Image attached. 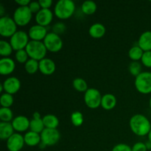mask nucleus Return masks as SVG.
<instances>
[{
	"instance_id": "a878e982",
	"label": "nucleus",
	"mask_w": 151,
	"mask_h": 151,
	"mask_svg": "<svg viewBox=\"0 0 151 151\" xmlns=\"http://www.w3.org/2000/svg\"><path fill=\"white\" fill-rule=\"evenodd\" d=\"M81 10L83 13L86 15L94 14L97 10V4L93 1H85L82 4Z\"/></svg>"
},
{
	"instance_id": "e433bc0d",
	"label": "nucleus",
	"mask_w": 151,
	"mask_h": 151,
	"mask_svg": "<svg viewBox=\"0 0 151 151\" xmlns=\"http://www.w3.org/2000/svg\"><path fill=\"white\" fill-rule=\"evenodd\" d=\"M28 7H29L32 13H35V14H37L41 10V5H40L38 1H31Z\"/></svg>"
},
{
	"instance_id": "5701e85b",
	"label": "nucleus",
	"mask_w": 151,
	"mask_h": 151,
	"mask_svg": "<svg viewBox=\"0 0 151 151\" xmlns=\"http://www.w3.org/2000/svg\"><path fill=\"white\" fill-rule=\"evenodd\" d=\"M42 119L45 128L57 129V127L59 125V120L56 116L53 114H47L45 115Z\"/></svg>"
},
{
	"instance_id": "cd10ccee",
	"label": "nucleus",
	"mask_w": 151,
	"mask_h": 151,
	"mask_svg": "<svg viewBox=\"0 0 151 151\" xmlns=\"http://www.w3.org/2000/svg\"><path fill=\"white\" fill-rule=\"evenodd\" d=\"M13 114L11 109L10 108H3L0 109V119L1 122H10V121H13Z\"/></svg>"
},
{
	"instance_id": "39448f33",
	"label": "nucleus",
	"mask_w": 151,
	"mask_h": 151,
	"mask_svg": "<svg viewBox=\"0 0 151 151\" xmlns=\"http://www.w3.org/2000/svg\"><path fill=\"white\" fill-rule=\"evenodd\" d=\"M135 86L137 91L142 94L151 93V72H142L136 77Z\"/></svg>"
},
{
	"instance_id": "7c9ffc66",
	"label": "nucleus",
	"mask_w": 151,
	"mask_h": 151,
	"mask_svg": "<svg viewBox=\"0 0 151 151\" xmlns=\"http://www.w3.org/2000/svg\"><path fill=\"white\" fill-rule=\"evenodd\" d=\"M13 103V97L12 94L4 93L0 97V104L3 108H10Z\"/></svg>"
},
{
	"instance_id": "412c9836",
	"label": "nucleus",
	"mask_w": 151,
	"mask_h": 151,
	"mask_svg": "<svg viewBox=\"0 0 151 151\" xmlns=\"http://www.w3.org/2000/svg\"><path fill=\"white\" fill-rule=\"evenodd\" d=\"M106 29L103 24L95 23L89 28V35L94 38H100L106 34Z\"/></svg>"
},
{
	"instance_id": "bb28decb",
	"label": "nucleus",
	"mask_w": 151,
	"mask_h": 151,
	"mask_svg": "<svg viewBox=\"0 0 151 151\" xmlns=\"http://www.w3.org/2000/svg\"><path fill=\"white\" fill-rule=\"evenodd\" d=\"M24 69L28 74H35L39 69V62L29 58L24 64Z\"/></svg>"
},
{
	"instance_id": "4be33fe9",
	"label": "nucleus",
	"mask_w": 151,
	"mask_h": 151,
	"mask_svg": "<svg viewBox=\"0 0 151 151\" xmlns=\"http://www.w3.org/2000/svg\"><path fill=\"white\" fill-rule=\"evenodd\" d=\"M116 99L112 94H104L102 97L101 106L105 110H111L116 106Z\"/></svg>"
},
{
	"instance_id": "a18cd8bd",
	"label": "nucleus",
	"mask_w": 151,
	"mask_h": 151,
	"mask_svg": "<svg viewBox=\"0 0 151 151\" xmlns=\"http://www.w3.org/2000/svg\"><path fill=\"white\" fill-rule=\"evenodd\" d=\"M147 137H148V141L151 142V130L150 131V132H149V134H147Z\"/></svg>"
},
{
	"instance_id": "79ce46f5",
	"label": "nucleus",
	"mask_w": 151,
	"mask_h": 151,
	"mask_svg": "<svg viewBox=\"0 0 151 151\" xmlns=\"http://www.w3.org/2000/svg\"><path fill=\"white\" fill-rule=\"evenodd\" d=\"M4 7H3V5L2 4H1L0 5V15H1V17H3V15H4Z\"/></svg>"
},
{
	"instance_id": "f8f14e48",
	"label": "nucleus",
	"mask_w": 151,
	"mask_h": 151,
	"mask_svg": "<svg viewBox=\"0 0 151 151\" xmlns=\"http://www.w3.org/2000/svg\"><path fill=\"white\" fill-rule=\"evenodd\" d=\"M2 86L5 93H8L13 95L20 89L21 82L16 77H10L3 82Z\"/></svg>"
},
{
	"instance_id": "2eb2a0df",
	"label": "nucleus",
	"mask_w": 151,
	"mask_h": 151,
	"mask_svg": "<svg viewBox=\"0 0 151 151\" xmlns=\"http://www.w3.org/2000/svg\"><path fill=\"white\" fill-rule=\"evenodd\" d=\"M12 125L15 131L18 132H24L29 128V124L30 121L28 119L27 117L24 116H18L15 117L12 121Z\"/></svg>"
},
{
	"instance_id": "c9c22d12",
	"label": "nucleus",
	"mask_w": 151,
	"mask_h": 151,
	"mask_svg": "<svg viewBox=\"0 0 151 151\" xmlns=\"http://www.w3.org/2000/svg\"><path fill=\"white\" fill-rule=\"evenodd\" d=\"M65 30H66V26L62 22H57L52 27V32L58 35L64 32Z\"/></svg>"
},
{
	"instance_id": "6ab92c4d",
	"label": "nucleus",
	"mask_w": 151,
	"mask_h": 151,
	"mask_svg": "<svg viewBox=\"0 0 151 151\" xmlns=\"http://www.w3.org/2000/svg\"><path fill=\"white\" fill-rule=\"evenodd\" d=\"M14 128L11 122H0V139L2 140H7L11 136L14 134Z\"/></svg>"
},
{
	"instance_id": "423d86ee",
	"label": "nucleus",
	"mask_w": 151,
	"mask_h": 151,
	"mask_svg": "<svg viewBox=\"0 0 151 151\" xmlns=\"http://www.w3.org/2000/svg\"><path fill=\"white\" fill-rule=\"evenodd\" d=\"M17 24L13 19L9 16L0 18V35L6 38H11L17 32Z\"/></svg>"
},
{
	"instance_id": "f3484780",
	"label": "nucleus",
	"mask_w": 151,
	"mask_h": 151,
	"mask_svg": "<svg viewBox=\"0 0 151 151\" xmlns=\"http://www.w3.org/2000/svg\"><path fill=\"white\" fill-rule=\"evenodd\" d=\"M16 65L13 59L10 58H2L0 60V74L8 75L14 71Z\"/></svg>"
},
{
	"instance_id": "1a4fd4ad",
	"label": "nucleus",
	"mask_w": 151,
	"mask_h": 151,
	"mask_svg": "<svg viewBox=\"0 0 151 151\" xmlns=\"http://www.w3.org/2000/svg\"><path fill=\"white\" fill-rule=\"evenodd\" d=\"M10 43L13 50L19 51L21 50H24L29 43V35L24 31L18 30L10 38Z\"/></svg>"
},
{
	"instance_id": "dca6fc26",
	"label": "nucleus",
	"mask_w": 151,
	"mask_h": 151,
	"mask_svg": "<svg viewBox=\"0 0 151 151\" xmlns=\"http://www.w3.org/2000/svg\"><path fill=\"white\" fill-rule=\"evenodd\" d=\"M56 66L55 62L50 58L42 59L39 61V70L45 75H50L55 71Z\"/></svg>"
},
{
	"instance_id": "a19ab883",
	"label": "nucleus",
	"mask_w": 151,
	"mask_h": 151,
	"mask_svg": "<svg viewBox=\"0 0 151 151\" xmlns=\"http://www.w3.org/2000/svg\"><path fill=\"white\" fill-rule=\"evenodd\" d=\"M16 4H19L20 6H29L31 1L29 0H16Z\"/></svg>"
},
{
	"instance_id": "aec40b11",
	"label": "nucleus",
	"mask_w": 151,
	"mask_h": 151,
	"mask_svg": "<svg viewBox=\"0 0 151 151\" xmlns=\"http://www.w3.org/2000/svg\"><path fill=\"white\" fill-rule=\"evenodd\" d=\"M24 139L25 144L30 147L38 145L41 142V134L31 131L25 134V135L24 136Z\"/></svg>"
},
{
	"instance_id": "6e6552de",
	"label": "nucleus",
	"mask_w": 151,
	"mask_h": 151,
	"mask_svg": "<svg viewBox=\"0 0 151 151\" xmlns=\"http://www.w3.org/2000/svg\"><path fill=\"white\" fill-rule=\"evenodd\" d=\"M43 42L47 50L52 52H58L63 47V41L61 38L52 32L47 34Z\"/></svg>"
},
{
	"instance_id": "7ed1b4c3",
	"label": "nucleus",
	"mask_w": 151,
	"mask_h": 151,
	"mask_svg": "<svg viewBox=\"0 0 151 151\" xmlns=\"http://www.w3.org/2000/svg\"><path fill=\"white\" fill-rule=\"evenodd\" d=\"M25 50L31 59H34V60H38H38L40 61L42 59L45 58L47 51L44 42L33 41V40H31L29 41L26 48H25Z\"/></svg>"
},
{
	"instance_id": "c03bdc74",
	"label": "nucleus",
	"mask_w": 151,
	"mask_h": 151,
	"mask_svg": "<svg viewBox=\"0 0 151 151\" xmlns=\"http://www.w3.org/2000/svg\"><path fill=\"white\" fill-rule=\"evenodd\" d=\"M146 147H147V150H151V142H147L145 143Z\"/></svg>"
},
{
	"instance_id": "473e14b6",
	"label": "nucleus",
	"mask_w": 151,
	"mask_h": 151,
	"mask_svg": "<svg viewBox=\"0 0 151 151\" xmlns=\"http://www.w3.org/2000/svg\"><path fill=\"white\" fill-rule=\"evenodd\" d=\"M71 121L75 126L79 127L83 122V116L80 111H75L71 115Z\"/></svg>"
},
{
	"instance_id": "0eeeda50",
	"label": "nucleus",
	"mask_w": 151,
	"mask_h": 151,
	"mask_svg": "<svg viewBox=\"0 0 151 151\" xmlns=\"http://www.w3.org/2000/svg\"><path fill=\"white\" fill-rule=\"evenodd\" d=\"M102 97L100 91L94 88H89L84 94L85 103L89 109H95L101 106Z\"/></svg>"
},
{
	"instance_id": "c756f323",
	"label": "nucleus",
	"mask_w": 151,
	"mask_h": 151,
	"mask_svg": "<svg viewBox=\"0 0 151 151\" xmlns=\"http://www.w3.org/2000/svg\"><path fill=\"white\" fill-rule=\"evenodd\" d=\"M73 87L75 90L80 91V92H83L86 91L88 89V85L85 80L83 78H75L73 81Z\"/></svg>"
},
{
	"instance_id": "f704fd0d",
	"label": "nucleus",
	"mask_w": 151,
	"mask_h": 151,
	"mask_svg": "<svg viewBox=\"0 0 151 151\" xmlns=\"http://www.w3.org/2000/svg\"><path fill=\"white\" fill-rule=\"evenodd\" d=\"M142 63L147 68H151V51L144 52L142 58Z\"/></svg>"
},
{
	"instance_id": "9d476101",
	"label": "nucleus",
	"mask_w": 151,
	"mask_h": 151,
	"mask_svg": "<svg viewBox=\"0 0 151 151\" xmlns=\"http://www.w3.org/2000/svg\"><path fill=\"white\" fill-rule=\"evenodd\" d=\"M41 142L46 146H52L58 142L60 134L57 129L44 128L41 134Z\"/></svg>"
},
{
	"instance_id": "ddd939ff",
	"label": "nucleus",
	"mask_w": 151,
	"mask_h": 151,
	"mask_svg": "<svg viewBox=\"0 0 151 151\" xmlns=\"http://www.w3.org/2000/svg\"><path fill=\"white\" fill-rule=\"evenodd\" d=\"M47 29L45 27L35 24L31 27L28 32V35L33 41H41L47 35Z\"/></svg>"
},
{
	"instance_id": "4468645a",
	"label": "nucleus",
	"mask_w": 151,
	"mask_h": 151,
	"mask_svg": "<svg viewBox=\"0 0 151 151\" xmlns=\"http://www.w3.org/2000/svg\"><path fill=\"white\" fill-rule=\"evenodd\" d=\"M53 13L50 9H41L35 15V21L37 24L45 27L50 24L52 21Z\"/></svg>"
},
{
	"instance_id": "2f4dec72",
	"label": "nucleus",
	"mask_w": 151,
	"mask_h": 151,
	"mask_svg": "<svg viewBox=\"0 0 151 151\" xmlns=\"http://www.w3.org/2000/svg\"><path fill=\"white\" fill-rule=\"evenodd\" d=\"M130 73L134 76L137 77L142 73V64L139 61H132L128 67Z\"/></svg>"
},
{
	"instance_id": "a211bd4d",
	"label": "nucleus",
	"mask_w": 151,
	"mask_h": 151,
	"mask_svg": "<svg viewBox=\"0 0 151 151\" xmlns=\"http://www.w3.org/2000/svg\"><path fill=\"white\" fill-rule=\"evenodd\" d=\"M138 46L144 52L151 51V31H146L140 35Z\"/></svg>"
},
{
	"instance_id": "20e7f679",
	"label": "nucleus",
	"mask_w": 151,
	"mask_h": 151,
	"mask_svg": "<svg viewBox=\"0 0 151 151\" xmlns=\"http://www.w3.org/2000/svg\"><path fill=\"white\" fill-rule=\"evenodd\" d=\"M32 13L28 6H19L13 13V20L18 26H26L32 19Z\"/></svg>"
},
{
	"instance_id": "9b49d317",
	"label": "nucleus",
	"mask_w": 151,
	"mask_h": 151,
	"mask_svg": "<svg viewBox=\"0 0 151 151\" xmlns=\"http://www.w3.org/2000/svg\"><path fill=\"white\" fill-rule=\"evenodd\" d=\"M24 144V139L20 134H14L7 140V147L9 151H20Z\"/></svg>"
},
{
	"instance_id": "37998d69",
	"label": "nucleus",
	"mask_w": 151,
	"mask_h": 151,
	"mask_svg": "<svg viewBox=\"0 0 151 151\" xmlns=\"http://www.w3.org/2000/svg\"><path fill=\"white\" fill-rule=\"evenodd\" d=\"M32 118H41V115L38 112H35L33 114V116H32Z\"/></svg>"
},
{
	"instance_id": "f03ea898",
	"label": "nucleus",
	"mask_w": 151,
	"mask_h": 151,
	"mask_svg": "<svg viewBox=\"0 0 151 151\" xmlns=\"http://www.w3.org/2000/svg\"><path fill=\"white\" fill-rule=\"evenodd\" d=\"M75 10V2L72 0H59L55 6V15L60 19H68Z\"/></svg>"
},
{
	"instance_id": "f257e3e1",
	"label": "nucleus",
	"mask_w": 151,
	"mask_h": 151,
	"mask_svg": "<svg viewBox=\"0 0 151 151\" xmlns=\"http://www.w3.org/2000/svg\"><path fill=\"white\" fill-rule=\"evenodd\" d=\"M129 125L133 133L140 137L147 135L151 130L150 122L142 114L134 115L130 119Z\"/></svg>"
},
{
	"instance_id": "49530a36",
	"label": "nucleus",
	"mask_w": 151,
	"mask_h": 151,
	"mask_svg": "<svg viewBox=\"0 0 151 151\" xmlns=\"http://www.w3.org/2000/svg\"><path fill=\"white\" fill-rule=\"evenodd\" d=\"M149 105H150V109H151V97H150V102H149Z\"/></svg>"
},
{
	"instance_id": "72a5a7b5",
	"label": "nucleus",
	"mask_w": 151,
	"mask_h": 151,
	"mask_svg": "<svg viewBox=\"0 0 151 151\" xmlns=\"http://www.w3.org/2000/svg\"><path fill=\"white\" fill-rule=\"evenodd\" d=\"M28 57H29V55H28L25 49L24 50H19V51H16V54H15V58H16V60L21 63H26L29 60Z\"/></svg>"
},
{
	"instance_id": "4c0bfd02",
	"label": "nucleus",
	"mask_w": 151,
	"mask_h": 151,
	"mask_svg": "<svg viewBox=\"0 0 151 151\" xmlns=\"http://www.w3.org/2000/svg\"><path fill=\"white\" fill-rule=\"evenodd\" d=\"M112 151H132V147L126 144H118L113 147Z\"/></svg>"
},
{
	"instance_id": "58836bf2",
	"label": "nucleus",
	"mask_w": 151,
	"mask_h": 151,
	"mask_svg": "<svg viewBox=\"0 0 151 151\" xmlns=\"http://www.w3.org/2000/svg\"><path fill=\"white\" fill-rule=\"evenodd\" d=\"M147 148L146 147L145 143L139 142L134 145L132 147V151H147Z\"/></svg>"
},
{
	"instance_id": "ea45409f",
	"label": "nucleus",
	"mask_w": 151,
	"mask_h": 151,
	"mask_svg": "<svg viewBox=\"0 0 151 151\" xmlns=\"http://www.w3.org/2000/svg\"><path fill=\"white\" fill-rule=\"evenodd\" d=\"M38 2L41 5V9H50V7L52 4V0H39Z\"/></svg>"
},
{
	"instance_id": "393cba45",
	"label": "nucleus",
	"mask_w": 151,
	"mask_h": 151,
	"mask_svg": "<svg viewBox=\"0 0 151 151\" xmlns=\"http://www.w3.org/2000/svg\"><path fill=\"white\" fill-rule=\"evenodd\" d=\"M144 51L139 46H134L130 49L128 52V56L133 61H138L142 58Z\"/></svg>"
},
{
	"instance_id": "b1692460",
	"label": "nucleus",
	"mask_w": 151,
	"mask_h": 151,
	"mask_svg": "<svg viewBox=\"0 0 151 151\" xmlns=\"http://www.w3.org/2000/svg\"><path fill=\"white\" fill-rule=\"evenodd\" d=\"M44 128H45V126L43 122L42 118H32V119L30 120L29 129L31 131L38 133V134H41Z\"/></svg>"
},
{
	"instance_id": "c85d7f7f",
	"label": "nucleus",
	"mask_w": 151,
	"mask_h": 151,
	"mask_svg": "<svg viewBox=\"0 0 151 151\" xmlns=\"http://www.w3.org/2000/svg\"><path fill=\"white\" fill-rule=\"evenodd\" d=\"M13 49L10 43L7 41L1 40L0 41V55L4 58H7V56L10 55L13 52Z\"/></svg>"
}]
</instances>
